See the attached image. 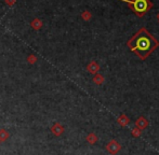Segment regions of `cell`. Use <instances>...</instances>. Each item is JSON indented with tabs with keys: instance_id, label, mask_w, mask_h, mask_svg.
Here are the masks:
<instances>
[{
	"instance_id": "7a4b0ae2",
	"label": "cell",
	"mask_w": 159,
	"mask_h": 155,
	"mask_svg": "<svg viewBox=\"0 0 159 155\" xmlns=\"http://www.w3.org/2000/svg\"><path fill=\"white\" fill-rule=\"evenodd\" d=\"M121 1L128 2L132 11L136 12L139 16H142L143 14H145L148 11V9L152 7V3L148 0H121Z\"/></svg>"
},
{
	"instance_id": "6da1fadb",
	"label": "cell",
	"mask_w": 159,
	"mask_h": 155,
	"mask_svg": "<svg viewBox=\"0 0 159 155\" xmlns=\"http://www.w3.org/2000/svg\"><path fill=\"white\" fill-rule=\"evenodd\" d=\"M129 44H130L132 51H136V53L140 54L141 56H142V54H144L143 57L146 56L152 50L155 49V46H157V42L154 40V38L145 29H141L131 39Z\"/></svg>"
}]
</instances>
